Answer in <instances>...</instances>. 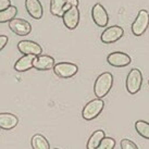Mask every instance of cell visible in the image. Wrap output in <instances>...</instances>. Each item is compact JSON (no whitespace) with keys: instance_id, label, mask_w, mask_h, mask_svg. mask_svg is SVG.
Here are the masks:
<instances>
[{"instance_id":"obj_1","label":"cell","mask_w":149,"mask_h":149,"mask_svg":"<svg viewBox=\"0 0 149 149\" xmlns=\"http://www.w3.org/2000/svg\"><path fill=\"white\" fill-rule=\"evenodd\" d=\"M113 85V75L109 72H104L96 79L94 84V93L97 98H104L109 94Z\"/></svg>"},{"instance_id":"obj_2","label":"cell","mask_w":149,"mask_h":149,"mask_svg":"<svg viewBox=\"0 0 149 149\" xmlns=\"http://www.w3.org/2000/svg\"><path fill=\"white\" fill-rule=\"evenodd\" d=\"M104 108V102L102 98H97V99L91 100L88 104H85L83 111H82V116H83L84 120L86 121L94 120L101 113Z\"/></svg>"},{"instance_id":"obj_3","label":"cell","mask_w":149,"mask_h":149,"mask_svg":"<svg viewBox=\"0 0 149 149\" xmlns=\"http://www.w3.org/2000/svg\"><path fill=\"white\" fill-rule=\"evenodd\" d=\"M143 84V75L138 69H133L130 71L126 77V89L131 95H135L141 91Z\"/></svg>"},{"instance_id":"obj_4","label":"cell","mask_w":149,"mask_h":149,"mask_svg":"<svg viewBox=\"0 0 149 149\" xmlns=\"http://www.w3.org/2000/svg\"><path fill=\"white\" fill-rule=\"evenodd\" d=\"M149 26V12L147 10H139L135 21L132 24V33L135 36H141Z\"/></svg>"},{"instance_id":"obj_5","label":"cell","mask_w":149,"mask_h":149,"mask_svg":"<svg viewBox=\"0 0 149 149\" xmlns=\"http://www.w3.org/2000/svg\"><path fill=\"white\" fill-rule=\"evenodd\" d=\"M54 72L60 79H70L79 72V68L74 63L59 62L57 64H54Z\"/></svg>"},{"instance_id":"obj_6","label":"cell","mask_w":149,"mask_h":149,"mask_svg":"<svg viewBox=\"0 0 149 149\" xmlns=\"http://www.w3.org/2000/svg\"><path fill=\"white\" fill-rule=\"evenodd\" d=\"M123 35H124L123 29L118 25H113L104 29L100 36V39L104 44H113L123 37Z\"/></svg>"},{"instance_id":"obj_7","label":"cell","mask_w":149,"mask_h":149,"mask_svg":"<svg viewBox=\"0 0 149 149\" xmlns=\"http://www.w3.org/2000/svg\"><path fill=\"white\" fill-rule=\"evenodd\" d=\"M91 17L96 25L99 27H106L109 23V15L104 7L100 3H96L91 9Z\"/></svg>"},{"instance_id":"obj_8","label":"cell","mask_w":149,"mask_h":149,"mask_svg":"<svg viewBox=\"0 0 149 149\" xmlns=\"http://www.w3.org/2000/svg\"><path fill=\"white\" fill-rule=\"evenodd\" d=\"M9 27L13 33L19 36H26L32 32L31 23L23 19H19V17H14L9 22Z\"/></svg>"},{"instance_id":"obj_9","label":"cell","mask_w":149,"mask_h":149,"mask_svg":"<svg viewBox=\"0 0 149 149\" xmlns=\"http://www.w3.org/2000/svg\"><path fill=\"white\" fill-rule=\"evenodd\" d=\"M107 61L110 65L114 66V68H124L132 62V59L128 54H124V52L116 51V52H112L108 56Z\"/></svg>"},{"instance_id":"obj_10","label":"cell","mask_w":149,"mask_h":149,"mask_svg":"<svg viewBox=\"0 0 149 149\" xmlns=\"http://www.w3.org/2000/svg\"><path fill=\"white\" fill-rule=\"evenodd\" d=\"M63 23L65 25L66 29H75L79 26V10L77 7L69 9L68 11L63 13Z\"/></svg>"},{"instance_id":"obj_11","label":"cell","mask_w":149,"mask_h":149,"mask_svg":"<svg viewBox=\"0 0 149 149\" xmlns=\"http://www.w3.org/2000/svg\"><path fill=\"white\" fill-rule=\"evenodd\" d=\"M17 49L23 54L39 56L42 52V48L40 47V45L32 40H21L17 44Z\"/></svg>"},{"instance_id":"obj_12","label":"cell","mask_w":149,"mask_h":149,"mask_svg":"<svg viewBox=\"0 0 149 149\" xmlns=\"http://www.w3.org/2000/svg\"><path fill=\"white\" fill-rule=\"evenodd\" d=\"M54 58L47 54H39L36 56L34 59L33 68L39 71H48L50 69H54Z\"/></svg>"},{"instance_id":"obj_13","label":"cell","mask_w":149,"mask_h":149,"mask_svg":"<svg viewBox=\"0 0 149 149\" xmlns=\"http://www.w3.org/2000/svg\"><path fill=\"white\" fill-rule=\"evenodd\" d=\"M25 8L29 15L35 20H40L42 17L44 10L39 0H25Z\"/></svg>"},{"instance_id":"obj_14","label":"cell","mask_w":149,"mask_h":149,"mask_svg":"<svg viewBox=\"0 0 149 149\" xmlns=\"http://www.w3.org/2000/svg\"><path fill=\"white\" fill-rule=\"evenodd\" d=\"M19 119L12 113L2 112L0 113V128L2 130H12L17 125Z\"/></svg>"},{"instance_id":"obj_15","label":"cell","mask_w":149,"mask_h":149,"mask_svg":"<svg viewBox=\"0 0 149 149\" xmlns=\"http://www.w3.org/2000/svg\"><path fill=\"white\" fill-rule=\"evenodd\" d=\"M35 57L36 56H33V54H24L23 57H21L15 62L14 70L17 71V72H26V71H29V69L33 68V62Z\"/></svg>"},{"instance_id":"obj_16","label":"cell","mask_w":149,"mask_h":149,"mask_svg":"<svg viewBox=\"0 0 149 149\" xmlns=\"http://www.w3.org/2000/svg\"><path fill=\"white\" fill-rule=\"evenodd\" d=\"M104 137V132L102 130H97L91 134V136L89 137V139L87 141L86 148L87 149H98V146L100 145V143L102 141V138Z\"/></svg>"},{"instance_id":"obj_17","label":"cell","mask_w":149,"mask_h":149,"mask_svg":"<svg viewBox=\"0 0 149 149\" xmlns=\"http://www.w3.org/2000/svg\"><path fill=\"white\" fill-rule=\"evenodd\" d=\"M32 148L33 149H49V143L46 139L45 136H42V134H35L32 137Z\"/></svg>"},{"instance_id":"obj_18","label":"cell","mask_w":149,"mask_h":149,"mask_svg":"<svg viewBox=\"0 0 149 149\" xmlns=\"http://www.w3.org/2000/svg\"><path fill=\"white\" fill-rule=\"evenodd\" d=\"M17 8L14 6H10L9 8L4 9L2 11H0V23H7L10 22L12 19L17 17Z\"/></svg>"},{"instance_id":"obj_19","label":"cell","mask_w":149,"mask_h":149,"mask_svg":"<svg viewBox=\"0 0 149 149\" xmlns=\"http://www.w3.org/2000/svg\"><path fill=\"white\" fill-rule=\"evenodd\" d=\"M65 0H50V12L54 17H63V7Z\"/></svg>"},{"instance_id":"obj_20","label":"cell","mask_w":149,"mask_h":149,"mask_svg":"<svg viewBox=\"0 0 149 149\" xmlns=\"http://www.w3.org/2000/svg\"><path fill=\"white\" fill-rule=\"evenodd\" d=\"M135 130L136 132L141 135V137H144L146 139H149V123L146 121L139 120L136 121L135 123Z\"/></svg>"},{"instance_id":"obj_21","label":"cell","mask_w":149,"mask_h":149,"mask_svg":"<svg viewBox=\"0 0 149 149\" xmlns=\"http://www.w3.org/2000/svg\"><path fill=\"white\" fill-rule=\"evenodd\" d=\"M116 147V141L111 137H106L102 138V141L98 146V149H113Z\"/></svg>"},{"instance_id":"obj_22","label":"cell","mask_w":149,"mask_h":149,"mask_svg":"<svg viewBox=\"0 0 149 149\" xmlns=\"http://www.w3.org/2000/svg\"><path fill=\"white\" fill-rule=\"evenodd\" d=\"M121 148L122 149H138L137 145L130 139H122L121 141Z\"/></svg>"},{"instance_id":"obj_23","label":"cell","mask_w":149,"mask_h":149,"mask_svg":"<svg viewBox=\"0 0 149 149\" xmlns=\"http://www.w3.org/2000/svg\"><path fill=\"white\" fill-rule=\"evenodd\" d=\"M77 6H79V0H65V3L63 7V12H65L73 7H77Z\"/></svg>"},{"instance_id":"obj_24","label":"cell","mask_w":149,"mask_h":149,"mask_svg":"<svg viewBox=\"0 0 149 149\" xmlns=\"http://www.w3.org/2000/svg\"><path fill=\"white\" fill-rule=\"evenodd\" d=\"M8 40L9 39L6 35H0V51L6 47V45L8 44Z\"/></svg>"},{"instance_id":"obj_25","label":"cell","mask_w":149,"mask_h":149,"mask_svg":"<svg viewBox=\"0 0 149 149\" xmlns=\"http://www.w3.org/2000/svg\"><path fill=\"white\" fill-rule=\"evenodd\" d=\"M10 6H11V1L10 0H0V11L9 8Z\"/></svg>"},{"instance_id":"obj_26","label":"cell","mask_w":149,"mask_h":149,"mask_svg":"<svg viewBox=\"0 0 149 149\" xmlns=\"http://www.w3.org/2000/svg\"><path fill=\"white\" fill-rule=\"evenodd\" d=\"M148 84H149V81H148Z\"/></svg>"}]
</instances>
